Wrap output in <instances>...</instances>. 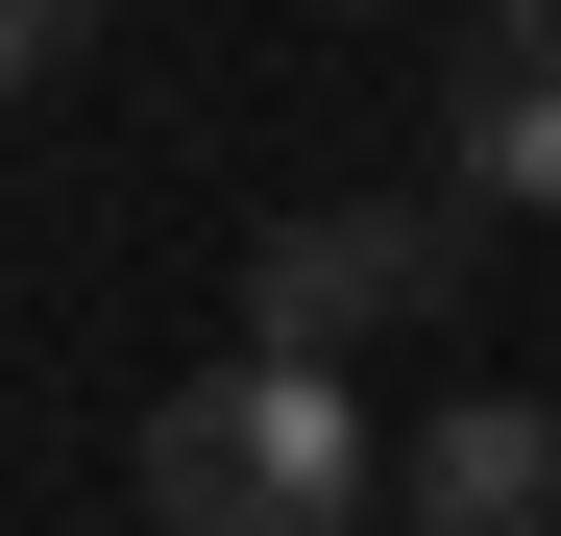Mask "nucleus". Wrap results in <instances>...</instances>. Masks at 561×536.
<instances>
[{
    "label": "nucleus",
    "mask_w": 561,
    "mask_h": 536,
    "mask_svg": "<svg viewBox=\"0 0 561 536\" xmlns=\"http://www.w3.org/2000/svg\"><path fill=\"white\" fill-rule=\"evenodd\" d=\"M415 536H561V391H463L415 464H391Z\"/></svg>",
    "instance_id": "20e7f679"
},
{
    "label": "nucleus",
    "mask_w": 561,
    "mask_h": 536,
    "mask_svg": "<svg viewBox=\"0 0 561 536\" xmlns=\"http://www.w3.org/2000/svg\"><path fill=\"white\" fill-rule=\"evenodd\" d=\"M0 49H25V73H73V49H99V0H0Z\"/></svg>",
    "instance_id": "39448f33"
},
{
    "label": "nucleus",
    "mask_w": 561,
    "mask_h": 536,
    "mask_svg": "<svg viewBox=\"0 0 561 536\" xmlns=\"http://www.w3.org/2000/svg\"><path fill=\"white\" fill-rule=\"evenodd\" d=\"M439 196L463 220H561V0H489L439 73Z\"/></svg>",
    "instance_id": "7ed1b4c3"
},
{
    "label": "nucleus",
    "mask_w": 561,
    "mask_h": 536,
    "mask_svg": "<svg viewBox=\"0 0 561 536\" xmlns=\"http://www.w3.org/2000/svg\"><path fill=\"white\" fill-rule=\"evenodd\" d=\"M366 488H391V439L342 415V366H196L147 391V536H366Z\"/></svg>",
    "instance_id": "f257e3e1"
},
{
    "label": "nucleus",
    "mask_w": 561,
    "mask_h": 536,
    "mask_svg": "<svg viewBox=\"0 0 561 536\" xmlns=\"http://www.w3.org/2000/svg\"><path fill=\"white\" fill-rule=\"evenodd\" d=\"M463 317V196H318L244 244V341L268 366H366V341Z\"/></svg>",
    "instance_id": "f03ea898"
}]
</instances>
